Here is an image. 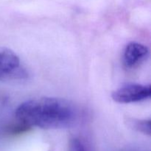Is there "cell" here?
Returning a JSON list of instances; mask_svg holds the SVG:
<instances>
[{
	"mask_svg": "<svg viewBox=\"0 0 151 151\" xmlns=\"http://www.w3.org/2000/svg\"><path fill=\"white\" fill-rule=\"evenodd\" d=\"M19 122L29 128L58 129L70 127L77 120L78 111L71 102L57 97H41L27 100L16 109Z\"/></svg>",
	"mask_w": 151,
	"mask_h": 151,
	"instance_id": "obj_1",
	"label": "cell"
},
{
	"mask_svg": "<svg viewBox=\"0 0 151 151\" xmlns=\"http://www.w3.org/2000/svg\"><path fill=\"white\" fill-rule=\"evenodd\" d=\"M150 86L131 83L123 86L112 93V98L119 103H131L150 98Z\"/></svg>",
	"mask_w": 151,
	"mask_h": 151,
	"instance_id": "obj_2",
	"label": "cell"
},
{
	"mask_svg": "<svg viewBox=\"0 0 151 151\" xmlns=\"http://www.w3.org/2000/svg\"><path fill=\"white\" fill-rule=\"evenodd\" d=\"M20 74V59L9 49H0V81Z\"/></svg>",
	"mask_w": 151,
	"mask_h": 151,
	"instance_id": "obj_3",
	"label": "cell"
},
{
	"mask_svg": "<svg viewBox=\"0 0 151 151\" xmlns=\"http://www.w3.org/2000/svg\"><path fill=\"white\" fill-rule=\"evenodd\" d=\"M149 50L146 46L137 42H131L126 46L123 53L124 64L128 68L139 66L148 57Z\"/></svg>",
	"mask_w": 151,
	"mask_h": 151,
	"instance_id": "obj_4",
	"label": "cell"
},
{
	"mask_svg": "<svg viewBox=\"0 0 151 151\" xmlns=\"http://www.w3.org/2000/svg\"><path fill=\"white\" fill-rule=\"evenodd\" d=\"M131 124L134 129L146 135H150V120H133Z\"/></svg>",
	"mask_w": 151,
	"mask_h": 151,
	"instance_id": "obj_5",
	"label": "cell"
},
{
	"mask_svg": "<svg viewBox=\"0 0 151 151\" xmlns=\"http://www.w3.org/2000/svg\"><path fill=\"white\" fill-rule=\"evenodd\" d=\"M71 151H87L82 142L78 139H73L70 144Z\"/></svg>",
	"mask_w": 151,
	"mask_h": 151,
	"instance_id": "obj_6",
	"label": "cell"
}]
</instances>
